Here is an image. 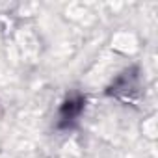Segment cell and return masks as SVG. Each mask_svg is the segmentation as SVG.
<instances>
[{
	"mask_svg": "<svg viewBox=\"0 0 158 158\" xmlns=\"http://www.w3.org/2000/svg\"><path fill=\"white\" fill-rule=\"evenodd\" d=\"M84 106H86V99L82 95H69L58 110L56 127L58 128H73L76 125V121L80 119V115L84 112Z\"/></svg>",
	"mask_w": 158,
	"mask_h": 158,
	"instance_id": "1",
	"label": "cell"
}]
</instances>
